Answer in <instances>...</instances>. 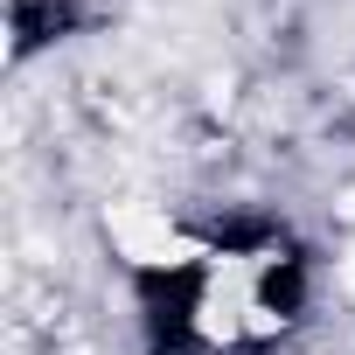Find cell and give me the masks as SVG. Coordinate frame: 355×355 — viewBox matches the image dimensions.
I'll use <instances>...</instances> for the list:
<instances>
[{
  "mask_svg": "<svg viewBox=\"0 0 355 355\" xmlns=\"http://www.w3.org/2000/svg\"><path fill=\"white\" fill-rule=\"evenodd\" d=\"M112 237H119L125 258H139V265H182V258H189V237L167 230V223L146 216V209H119V216H112Z\"/></svg>",
  "mask_w": 355,
  "mask_h": 355,
  "instance_id": "6da1fadb",
  "label": "cell"
}]
</instances>
